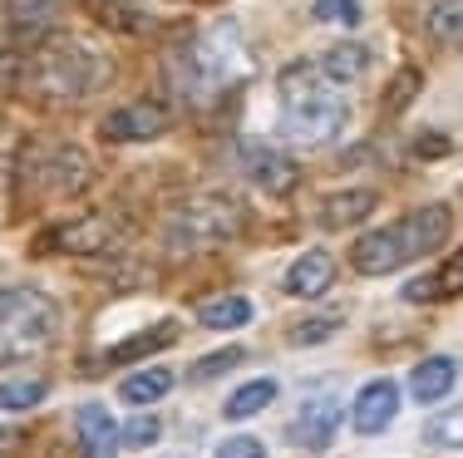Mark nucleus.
Here are the masks:
<instances>
[{"label": "nucleus", "instance_id": "nucleus-16", "mask_svg": "<svg viewBox=\"0 0 463 458\" xmlns=\"http://www.w3.org/2000/svg\"><path fill=\"white\" fill-rule=\"evenodd\" d=\"M365 64H370V50H365V45H350V40H345V45L326 50L316 70H321L326 79L335 84V89H345V84H355L360 74H365Z\"/></svg>", "mask_w": 463, "mask_h": 458}, {"label": "nucleus", "instance_id": "nucleus-32", "mask_svg": "<svg viewBox=\"0 0 463 458\" xmlns=\"http://www.w3.org/2000/svg\"><path fill=\"white\" fill-rule=\"evenodd\" d=\"M444 153H449V138H444V134L414 138V158H444Z\"/></svg>", "mask_w": 463, "mask_h": 458}, {"label": "nucleus", "instance_id": "nucleus-19", "mask_svg": "<svg viewBox=\"0 0 463 458\" xmlns=\"http://www.w3.org/2000/svg\"><path fill=\"white\" fill-rule=\"evenodd\" d=\"M277 399V379H251V385H241V389H232V399L222 405L227 419H251V414H261Z\"/></svg>", "mask_w": 463, "mask_h": 458}, {"label": "nucleus", "instance_id": "nucleus-14", "mask_svg": "<svg viewBox=\"0 0 463 458\" xmlns=\"http://www.w3.org/2000/svg\"><path fill=\"white\" fill-rule=\"evenodd\" d=\"M330 281H335V257L330 252H301L291 261V271H286V291L291 296H301V301H311V296H321V291H330Z\"/></svg>", "mask_w": 463, "mask_h": 458}, {"label": "nucleus", "instance_id": "nucleus-20", "mask_svg": "<svg viewBox=\"0 0 463 458\" xmlns=\"http://www.w3.org/2000/svg\"><path fill=\"white\" fill-rule=\"evenodd\" d=\"M54 10H60V0H10V25L20 30V35H30L35 30V40L50 30Z\"/></svg>", "mask_w": 463, "mask_h": 458}, {"label": "nucleus", "instance_id": "nucleus-8", "mask_svg": "<svg viewBox=\"0 0 463 458\" xmlns=\"http://www.w3.org/2000/svg\"><path fill=\"white\" fill-rule=\"evenodd\" d=\"M241 168H247V178L257 182L261 192H271V198H286V192H296V182H301V168L267 144H241Z\"/></svg>", "mask_w": 463, "mask_h": 458}, {"label": "nucleus", "instance_id": "nucleus-10", "mask_svg": "<svg viewBox=\"0 0 463 458\" xmlns=\"http://www.w3.org/2000/svg\"><path fill=\"white\" fill-rule=\"evenodd\" d=\"M335 429H340V399L335 395H311L301 405V414L291 419V444L321 453L326 444L335 439Z\"/></svg>", "mask_w": 463, "mask_h": 458}, {"label": "nucleus", "instance_id": "nucleus-6", "mask_svg": "<svg viewBox=\"0 0 463 458\" xmlns=\"http://www.w3.org/2000/svg\"><path fill=\"white\" fill-rule=\"evenodd\" d=\"M94 178L80 144H30L20 158V188H35L40 198H70Z\"/></svg>", "mask_w": 463, "mask_h": 458}, {"label": "nucleus", "instance_id": "nucleus-15", "mask_svg": "<svg viewBox=\"0 0 463 458\" xmlns=\"http://www.w3.org/2000/svg\"><path fill=\"white\" fill-rule=\"evenodd\" d=\"M454 379H458V365L449 355H434V360H424V365H414L410 389H414L419 405H439V399L454 389Z\"/></svg>", "mask_w": 463, "mask_h": 458}, {"label": "nucleus", "instance_id": "nucleus-33", "mask_svg": "<svg viewBox=\"0 0 463 458\" xmlns=\"http://www.w3.org/2000/svg\"><path fill=\"white\" fill-rule=\"evenodd\" d=\"M104 5H138V0H104Z\"/></svg>", "mask_w": 463, "mask_h": 458}, {"label": "nucleus", "instance_id": "nucleus-22", "mask_svg": "<svg viewBox=\"0 0 463 458\" xmlns=\"http://www.w3.org/2000/svg\"><path fill=\"white\" fill-rule=\"evenodd\" d=\"M458 20H463L458 0H429L424 25H429V35H434L439 45H454V40H458Z\"/></svg>", "mask_w": 463, "mask_h": 458}, {"label": "nucleus", "instance_id": "nucleus-29", "mask_svg": "<svg viewBox=\"0 0 463 458\" xmlns=\"http://www.w3.org/2000/svg\"><path fill=\"white\" fill-rule=\"evenodd\" d=\"M311 15H316V20H340V25H355V20H360V5H355V0H316Z\"/></svg>", "mask_w": 463, "mask_h": 458}, {"label": "nucleus", "instance_id": "nucleus-26", "mask_svg": "<svg viewBox=\"0 0 463 458\" xmlns=\"http://www.w3.org/2000/svg\"><path fill=\"white\" fill-rule=\"evenodd\" d=\"M414 89H419V70H400V84L384 89V114H400V108L414 99Z\"/></svg>", "mask_w": 463, "mask_h": 458}, {"label": "nucleus", "instance_id": "nucleus-2", "mask_svg": "<svg viewBox=\"0 0 463 458\" xmlns=\"http://www.w3.org/2000/svg\"><path fill=\"white\" fill-rule=\"evenodd\" d=\"M20 74H25L30 94L45 104H80L104 84L109 64L74 35H40L35 50L20 60Z\"/></svg>", "mask_w": 463, "mask_h": 458}, {"label": "nucleus", "instance_id": "nucleus-24", "mask_svg": "<svg viewBox=\"0 0 463 458\" xmlns=\"http://www.w3.org/2000/svg\"><path fill=\"white\" fill-rule=\"evenodd\" d=\"M458 261H449L444 271H439V276H424V281H410V291H404V296L410 301H434V296H454L458 291Z\"/></svg>", "mask_w": 463, "mask_h": 458}, {"label": "nucleus", "instance_id": "nucleus-28", "mask_svg": "<svg viewBox=\"0 0 463 458\" xmlns=\"http://www.w3.org/2000/svg\"><path fill=\"white\" fill-rule=\"evenodd\" d=\"M158 429H163V424L143 414V419H134V424H128V429H118V444H128V449H148V444L158 439Z\"/></svg>", "mask_w": 463, "mask_h": 458}, {"label": "nucleus", "instance_id": "nucleus-30", "mask_svg": "<svg viewBox=\"0 0 463 458\" xmlns=\"http://www.w3.org/2000/svg\"><path fill=\"white\" fill-rule=\"evenodd\" d=\"M20 60H25V54H20V45L10 35H0V89H10V84L20 79Z\"/></svg>", "mask_w": 463, "mask_h": 458}, {"label": "nucleus", "instance_id": "nucleus-25", "mask_svg": "<svg viewBox=\"0 0 463 458\" xmlns=\"http://www.w3.org/2000/svg\"><path fill=\"white\" fill-rule=\"evenodd\" d=\"M241 360H247V351H241V345H232V351H217V355L197 360V365H193V379H197V385H203V379H217V375H227L232 365H241Z\"/></svg>", "mask_w": 463, "mask_h": 458}, {"label": "nucleus", "instance_id": "nucleus-9", "mask_svg": "<svg viewBox=\"0 0 463 458\" xmlns=\"http://www.w3.org/2000/svg\"><path fill=\"white\" fill-rule=\"evenodd\" d=\"M173 114L163 104H128V108H114V114L99 124V134L109 138V144H138V138H158L168 134Z\"/></svg>", "mask_w": 463, "mask_h": 458}, {"label": "nucleus", "instance_id": "nucleus-17", "mask_svg": "<svg viewBox=\"0 0 463 458\" xmlns=\"http://www.w3.org/2000/svg\"><path fill=\"white\" fill-rule=\"evenodd\" d=\"M173 389V375L163 365H148L138 369V375H128L124 385H118V395H124V405H153V399H163Z\"/></svg>", "mask_w": 463, "mask_h": 458}, {"label": "nucleus", "instance_id": "nucleus-3", "mask_svg": "<svg viewBox=\"0 0 463 458\" xmlns=\"http://www.w3.org/2000/svg\"><path fill=\"white\" fill-rule=\"evenodd\" d=\"M277 94H281V128L291 144L301 148H321L345 128V94L326 79L316 64H286L281 79H277Z\"/></svg>", "mask_w": 463, "mask_h": 458}, {"label": "nucleus", "instance_id": "nucleus-13", "mask_svg": "<svg viewBox=\"0 0 463 458\" xmlns=\"http://www.w3.org/2000/svg\"><path fill=\"white\" fill-rule=\"evenodd\" d=\"M74 434H80L84 458H114V449H118V424L104 405H84L74 414Z\"/></svg>", "mask_w": 463, "mask_h": 458}, {"label": "nucleus", "instance_id": "nucleus-31", "mask_svg": "<svg viewBox=\"0 0 463 458\" xmlns=\"http://www.w3.org/2000/svg\"><path fill=\"white\" fill-rule=\"evenodd\" d=\"M217 458H267V449H261V439H247V434H237V439H227L222 449H217Z\"/></svg>", "mask_w": 463, "mask_h": 458}, {"label": "nucleus", "instance_id": "nucleus-18", "mask_svg": "<svg viewBox=\"0 0 463 458\" xmlns=\"http://www.w3.org/2000/svg\"><path fill=\"white\" fill-rule=\"evenodd\" d=\"M197 321H203L207 331H237V325L251 321V301L247 296H217L197 311Z\"/></svg>", "mask_w": 463, "mask_h": 458}, {"label": "nucleus", "instance_id": "nucleus-27", "mask_svg": "<svg viewBox=\"0 0 463 458\" xmlns=\"http://www.w3.org/2000/svg\"><path fill=\"white\" fill-rule=\"evenodd\" d=\"M335 315H326V321H301V325H291V345H321L326 335H335Z\"/></svg>", "mask_w": 463, "mask_h": 458}, {"label": "nucleus", "instance_id": "nucleus-11", "mask_svg": "<svg viewBox=\"0 0 463 458\" xmlns=\"http://www.w3.org/2000/svg\"><path fill=\"white\" fill-rule=\"evenodd\" d=\"M394 414H400V385L394 379H370L350 405V424H355V434H384L394 424Z\"/></svg>", "mask_w": 463, "mask_h": 458}, {"label": "nucleus", "instance_id": "nucleus-21", "mask_svg": "<svg viewBox=\"0 0 463 458\" xmlns=\"http://www.w3.org/2000/svg\"><path fill=\"white\" fill-rule=\"evenodd\" d=\"M173 341H178V325H173V321H163L158 331H143V335H134V341L114 345V351H109V365H124V360H138V355L158 351V345H173Z\"/></svg>", "mask_w": 463, "mask_h": 458}, {"label": "nucleus", "instance_id": "nucleus-1", "mask_svg": "<svg viewBox=\"0 0 463 458\" xmlns=\"http://www.w3.org/2000/svg\"><path fill=\"white\" fill-rule=\"evenodd\" d=\"M454 232V212L449 202H429V207H414L404 212L400 222L380 227V232H365L355 247H350V266L360 276H390V271L410 266V261L439 252Z\"/></svg>", "mask_w": 463, "mask_h": 458}, {"label": "nucleus", "instance_id": "nucleus-23", "mask_svg": "<svg viewBox=\"0 0 463 458\" xmlns=\"http://www.w3.org/2000/svg\"><path fill=\"white\" fill-rule=\"evenodd\" d=\"M45 379H10V385H0V409L20 414V409H35L40 399H45Z\"/></svg>", "mask_w": 463, "mask_h": 458}, {"label": "nucleus", "instance_id": "nucleus-12", "mask_svg": "<svg viewBox=\"0 0 463 458\" xmlns=\"http://www.w3.org/2000/svg\"><path fill=\"white\" fill-rule=\"evenodd\" d=\"M374 207H380V192H374V188L330 192V198L321 202V227H326V232H350V227L365 222Z\"/></svg>", "mask_w": 463, "mask_h": 458}, {"label": "nucleus", "instance_id": "nucleus-7", "mask_svg": "<svg viewBox=\"0 0 463 458\" xmlns=\"http://www.w3.org/2000/svg\"><path fill=\"white\" fill-rule=\"evenodd\" d=\"M118 242H124V217H114V212H90V217H80V222H64L60 232L50 237V247L80 252V257L118 252Z\"/></svg>", "mask_w": 463, "mask_h": 458}, {"label": "nucleus", "instance_id": "nucleus-4", "mask_svg": "<svg viewBox=\"0 0 463 458\" xmlns=\"http://www.w3.org/2000/svg\"><path fill=\"white\" fill-rule=\"evenodd\" d=\"M241 222H247V212H241L237 198H227V192H197V198H187L178 212L168 217L163 242H168L178 257L213 252V247H222L241 232Z\"/></svg>", "mask_w": 463, "mask_h": 458}, {"label": "nucleus", "instance_id": "nucleus-5", "mask_svg": "<svg viewBox=\"0 0 463 458\" xmlns=\"http://www.w3.org/2000/svg\"><path fill=\"white\" fill-rule=\"evenodd\" d=\"M60 335V311L45 291L5 286L0 291V360H25Z\"/></svg>", "mask_w": 463, "mask_h": 458}]
</instances>
